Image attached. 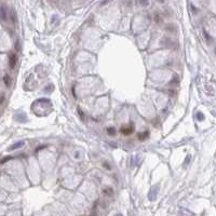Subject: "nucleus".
<instances>
[{"label":"nucleus","mask_w":216,"mask_h":216,"mask_svg":"<svg viewBox=\"0 0 216 216\" xmlns=\"http://www.w3.org/2000/svg\"><path fill=\"white\" fill-rule=\"evenodd\" d=\"M148 136H149V131L146 130V131H144V132L142 133V134H138V135H137V138H138L141 142H143V141H145V139L148 137Z\"/></svg>","instance_id":"obj_3"},{"label":"nucleus","mask_w":216,"mask_h":216,"mask_svg":"<svg viewBox=\"0 0 216 216\" xmlns=\"http://www.w3.org/2000/svg\"><path fill=\"white\" fill-rule=\"evenodd\" d=\"M9 63H10V67L11 68H14L15 67V65H16V61H17V58H16V55L15 54H13V53H11L10 54V56H9Z\"/></svg>","instance_id":"obj_2"},{"label":"nucleus","mask_w":216,"mask_h":216,"mask_svg":"<svg viewBox=\"0 0 216 216\" xmlns=\"http://www.w3.org/2000/svg\"><path fill=\"white\" fill-rule=\"evenodd\" d=\"M197 117H198V119H200V120H203V119H204V117L202 116L201 113H198V116H197Z\"/></svg>","instance_id":"obj_8"},{"label":"nucleus","mask_w":216,"mask_h":216,"mask_svg":"<svg viewBox=\"0 0 216 216\" xmlns=\"http://www.w3.org/2000/svg\"><path fill=\"white\" fill-rule=\"evenodd\" d=\"M107 132L109 135H116V129H115V128H108Z\"/></svg>","instance_id":"obj_5"},{"label":"nucleus","mask_w":216,"mask_h":216,"mask_svg":"<svg viewBox=\"0 0 216 216\" xmlns=\"http://www.w3.org/2000/svg\"><path fill=\"white\" fill-rule=\"evenodd\" d=\"M24 145V143L23 142H21V143H16V144H14V145H12V146L10 147L8 150H10V151H12V150H14V149H16V148H20V147H22Z\"/></svg>","instance_id":"obj_4"},{"label":"nucleus","mask_w":216,"mask_h":216,"mask_svg":"<svg viewBox=\"0 0 216 216\" xmlns=\"http://www.w3.org/2000/svg\"><path fill=\"white\" fill-rule=\"evenodd\" d=\"M138 3L141 4V5H148V4H149V1H148V0H139Z\"/></svg>","instance_id":"obj_6"},{"label":"nucleus","mask_w":216,"mask_h":216,"mask_svg":"<svg viewBox=\"0 0 216 216\" xmlns=\"http://www.w3.org/2000/svg\"><path fill=\"white\" fill-rule=\"evenodd\" d=\"M4 83H5V86H9V84H10V78H9V76H4Z\"/></svg>","instance_id":"obj_7"},{"label":"nucleus","mask_w":216,"mask_h":216,"mask_svg":"<svg viewBox=\"0 0 216 216\" xmlns=\"http://www.w3.org/2000/svg\"><path fill=\"white\" fill-rule=\"evenodd\" d=\"M120 132H121L123 135H130V134H132L134 132V127L133 125H128V127H122L121 129H120Z\"/></svg>","instance_id":"obj_1"},{"label":"nucleus","mask_w":216,"mask_h":216,"mask_svg":"<svg viewBox=\"0 0 216 216\" xmlns=\"http://www.w3.org/2000/svg\"><path fill=\"white\" fill-rule=\"evenodd\" d=\"M11 159H12V158H11V157H7V158H5V159H3V160H1V161H0V163H3V162H5V161L11 160Z\"/></svg>","instance_id":"obj_9"}]
</instances>
